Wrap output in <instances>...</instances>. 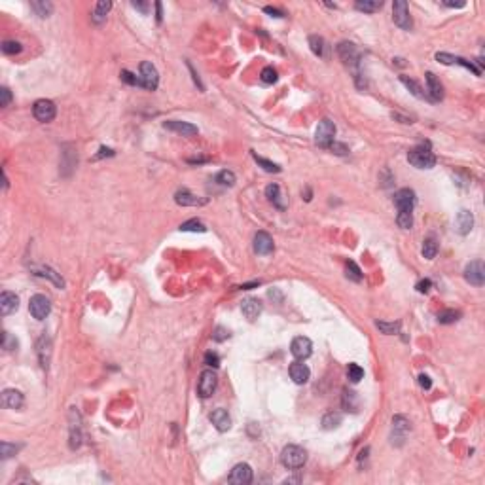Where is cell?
Masks as SVG:
<instances>
[{
  "mask_svg": "<svg viewBox=\"0 0 485 485\" xmlns=\"http://www.w3.org/2000/svg\"><path fill=\"white\" fill-rule=\"evenodd\" d=\"M281 462L286 468H301L307 462V451L299 445H286L281 451Z\"/></svg>",
  "mask_w": 485,
  "mask_h": 485,
  "instance_id": "cell-1",
  "label": "cell"
},
{
  "mask_svg": "<svg viewBox=\"0 0 485 485\" xmlns=\"http://www.w3.org/2000/svg\"><path fill=\"white\" fill-rule=\"evenodd\" d=\"M408 159L417 169H432L436 165V155L425 146H415L413 150H409Z\"/></svg>",
  "mask_w": 485,
  "mask_h": 485,
  "instance_id": "cell-2",
  "label": "cell"
},
{
  "mask_svg": "<svg viewBox=\"0 0 485 485\" xmlns=\"http://www.w3.org/2000/svg\"><path fill=\"white\" fill-rule=\"evenodd\" d=\"M334 136H336V125H334L332 119L324 118L318 121L315 131V142L320 148H330V144L334 142Z\"/></svg>",
  "mask_w": 485,
  "mask_h": 485,
  "instance_id": "cell-3",
  "label": "cell"
},
{
  "mask_svg": "<svg viewBox=\"0 0 485 485\" xmlns=\"http://www.w3.org/2000/svg\"><path fill=\"white\" fill-rule=\"evenodd\" d=\"M392 21L400 29H404V31H411L413 21H411V16H409L408 4L404 0H394V4H392Z\"/></svg>",
  "mask_w": 485,
  "mask_h": 485,
  "instance_id": "cell-4",
  "label": "cell"
},
{
  "mask_svg": "<svg viewBox=\"0 0 485 485\" xmlns=\"http://www.w3.org/2000/svg\"><path fill=\"white\" fill-rule=\"evenodd\" d=\"M140 87H144L148 91H153L157 89V84H159V74H157V68L153 67L152 63H140Z\"/></svg>",
  "mask_w": 485,
  "mask_h": 485,
  "instance_id": "cell-5",
  "label": "cell"
},
{
  "mask_svg": "<svg viewBox=\"0 0 485 485\" xmlns=\"http://www.w3.org/2000/svg\"><path fill=\"white\" fill-rule=\"evenodd\" d=\"M29 311H31V315L36 320H44L51 311L50 299L46 298L44 294H34L33 298H31V301H29Z\"/></svg>",
  "mask_w": 485,
  "mask_h": 485,
  "instance_id": "cell-6",
  "label": "cell"
},
{
  "mask_svg": "<svg viewBox=\"0 0 485 485\" xmlns=\"http://www.w3.org/2000/svg\"><path fill=\"white\" fill-rule=\"evenodd\" d=\"M33 114H34V118L38 119V121L48 123V121H51V119L55 118L57 108H55V104H53L51 101H48V99H40V101L34 102Z\"/></svg>",
  "mask_w": 485,
  "mask_h": 485,
  "instance_id": "cell-7",
  "label": "cell"
},
{
  "mask_svg": "<svg viewBox=\"0 0 485 485\" xmlns=\"http://www.w3.org/2000/svg\"><path fill=\"white\" fill-rule=\"evenodd\" d=\"M216 389V374L213 370H203L197 381V392L201 398H209Z\"/></svg>",
  "mask_w": 485,
  "mask_h": 485,
  "instance_id": "cell-8",
  "label": "cell"
},
{
  "mask_svg": "<svg viewBox=\"0 0 485 485\" xmlns=\"http://www.w3.org/2000/svg\"><path fill=\"white\" fill-rule=\"evenodd\" d=\"M464 279H466L470 284H474V286H481V284L485 282L483 262H479V260L470 262V264L464 267Z\"/></svg>",
  "mask_w": 485,
  "mask_h": 485,
  "instance_id": "cell-9",
  "label": "cell"
},
{
  "mask_svg": "<svg viewBox=\"0 0 485 485\" xmlns=\"http://www.w3.org/2000/svg\"><path fill=\"white\" fill-rule=\"evenodd\" d=\"M290 353H292V357L298 358V360H305L313 353V343H311L309 338H303V336L294 338L292 345H290Z\"/></svg>",
  "mask_w": 485,
  "mask_h": 485,
  "instance_id": "cell-10",
  "label": "cell"
},
{
  "mask_svg": "<svg viewBox=\"0 0 485 485\" xmlns=\"http://www.w3.org/2000/svg\"><path fill=\"white\" fill-rule=\"evenodd\" d=\"M82 445V419L76 408H70V449Z\"/></svg>",
  "mask_w": 485,
  "mask_h": 485,
  "instance_id": "cell-11",
  "label": "cell"
},
{
  "mask_svg": "<svg viewBox=\"0 0 485 485\" xmlns=\"http://www.w3.org/2000/svg\"><path fill=\"white\" fill-rule=\"evenodd\" d=\"M228 481L233 485H247L252 481V468L248 466L247 462H239V464H235L233 466V470H231L230 477H228Z\"/></svg>",
  "mask_w": 485,
  "mask_h": 485,
  "instance_id": "cell-12",
  "label": "cell"
},
{
  "mask_svg": "<svg viewBox=\"0 0 485 485\" xmlns=\"http://www.w3.org/2000/svg\"><path fill=\"white\" fill-rule=\"evenodd\" d=\"M394 205H396L398 211H409V213H413V207H415V192L409 190V188L398 190L394 194Z\"/></svg>",
  "mask_w": 485,
  "mask_h": 485,
  "instance_id": "cell-13",
  "label": "cell"
},
{
  "mask_svg": "<svg viewBox=\"0 0 485 485\" xmlns=\"http://www.w3.org/2000/svg\"><path fill=\"white\" fill-rule=\"evenodd\" d=\"M163 127L173 131V133H179V135H182V136L197 135V131H199L197 125L190 123V121H180V119H169V121L163 123Z\"/></svg>",
  "mask_w": 485,
  "mask_h": 485,
  "instance_id": "cell-14",
  "label": "cell"
},
{
  "mask_svg": "<svg viewBox=\"0 0 485 485\" xmlns=\"http://www.w3.org/2000/svg\"><path fill=\"white\" fill-rule=\"evenodd\" d=\"M436 61H440V63H443V65H460V67L472 70L476 76H481V70H479L472 61H466V59H462V57H455V55H449V53H436Z\"/></svg>",
  "mask_w": 485,
  "mask_h": 485,
  "instance_id": "cell-15",
  "label": "cell"
},
{
  "mask_svg": "<svg viewBox=\"0 0 485 485\" xmlns=\"http://www.w3.org/2000/svg\"><path fill=\"white\" fill-rule=\"evenodd\" d=\"M275 250V245H273V239L269 233L265 231H258L254 235V252L260 256H267L271 254Z\"/></svg>",
  "mask_w": 485,
  "mask_h": 485,
  "instance_id": "cell-16",
  "label": "cell"
},
{
  "mask_svg": "<svg viewBox=\"0 0 485 485\" xmlns=\"http://www.w3.org/2000/svg\"><path fill=\"white\" fill-rule=\"evenodd\" d=\"M23 402H25V398H23V394L19 391H16V389H6V391L2 392V406L8 409H19L23 408Z\"/></svg>",
  "mask_w": 485,
  "mask_h": 485,
  "instance_id": "cell-17",
  "label": "cell"
},
{
  "mask_svg": "<svg viewBox=\"0 0 485 485\" xmlns=\"http://www.w3.org/2000/svg\"><path fill=\"white\" fill-rule=\"evenodd\" d=\"M338 55L345 65H357L358 63V50L357 46L351 42H341L338 46Z\"/></svg>",
  "mask_w": 485,
  "mask_h": 485,
  "instance_id": "cell-18",
  "label": "cell"
},
{
  "mask_svg": "<svg viewBox=\"0 0 485 485\" xmlns=\"http://www.w3.org/2000/svg\"><path fill=\"white\" fill-rule=\"evenodd\" d=\"M209 419H211V423L216 426V430H220V432H226V430H230L231 428V417L228 415L226 409H222V408L214 409L213 413L209 415Z\"/></svg>",
  "mask_w": 485,
  "mask_h": 485,
  "instance_id": "cell-19",
  "label": "cell"
},
{
  "mask_svg": "<svg viewBox=\"0 0 485 485\" xmlns=\"http://www.w3.org/2000/svg\"><path fill=\"white\" fill-rule=\"evenodd\" d=\"M17 307H19V298L14 292H2L0 294V313L2 315H12L14 311H17Z\"/></svg>",
  "mask_w": 485,
  "mask_h": 485,
  "instance_id": "cell-20",
  "label": "cell"
},
{
  "mask_svg": "<svg viewBox=\"0 0 485 485\" xmlns=\"http://www.w3.org/2000/svg\"><path fill=\"white\" fill-rule=\"evenodd\" d=\"M36 349H38V360H40V366L44 370H48L50 366V357H51V341L48 336H42L38 343H36Z\"/></svg>",
  "mask_w": 485,
  "mask_h": 485,
  "instance_id": "cell-21",
  "label": "cell"
},
{
  "mask_svg": "<svg viewBox=\"0 0 485 485\" xmlns=\"http://www.w3.org/2000/svg\"><path fill=\"white\" fill-rule=\"evenodd\" d=\"M175 201H177L179 205H182V207H199V205L207 203L205 197L194 196V194L188 192V190H180V192H177V194H175Z\"/></svg>",
  "mask_w": 485,
  "mask_h": 485,
  "instance_id": "cell-22",
  "label": "cell"
},
{
  "mask_svg": "<svg viewBox=\"0 0 485 485\" xmlns=\"http://www.w3.org/2000/svg\"><path fill=\"white\" fill-rule=\"evenodd\" d=\"M262 309H264L262 301L256 298H248L241 303V311H243V315L247 316L248 320H256L260 316V313H262Z\"/></svg>",
  "mask_w": 485,
  "mask_h": 485,
  "instance_id": "cell-23",
  "label": "cell"
},
{
  "mask_svg": "<svg viewBox=\"0 0 485 485\" xmlns=\"http://www.w3.org/2000/svg\"><path fill=\"white\" fill-rule=\"evenodd\" d=\"M426 85H428V99L430 101H442L443 99V87L440 84V80L432 74V72H426Z\"/></svg>",
  "mask_w": 485,
  "mask_h": 485,
  "instance_id": "cell-24",
  "label": "cell"
},
{
  "mask_svg": "<svg viewBox=\"0 0 485 485\" xmlns=\"http://www.w3.org/2000/svg\"><path fill=\"white\" fill-rule=\"evenodd\" d=\"M290 377H292V381L296 385H305L307 381H309V377H311V372H309V368L305 366V364H301V362H294L292 366H290Z\"/></svg>",
  "mask_w": 485,
  "mask_h": 485,
  "instance_id": "cell-25",
  "label": "cell"
},
{
  "mask_svg": "<svg viewBox=\"0 0 485 485\" xmlns=\"http://www.w3.org/2000/svg\"><path fill=\"white\" fill-rule=\"evenodd\" d=\"M455 226H457V231L460 235H466L472 231V226H474V216L470 211H460L457 214V220H455Z\"/></svg>",
  "mask_w": 485,
  "mask_h": 485,
  "instance_id": "cell-26",
  "label": "cell"
},
{
  "mask_svg": "<svg viewBox=\"0 0 485 485\" xmlns=\"http://www.w3.org/2000/svg\"><path fill=\"white\" fill-rule=\"evenodd\" d=\"M34 273L36 275H40V277H46V279H50L57 288H65V279L61 277L59 273L55 271V269H51V267H48V265H40V267H34Z\"/></svg>",
  "mask_w": 485,
  "mask_h": 485,
  "instance_id": "cell-27",
  "label": "cell"
},
{
  "mask_svg": "<svg viewBox=\"0 0 485 485\" xmlns=\"http://www.w3.org/2000/svg\"><path fill=\"white\" fill-rule=\"evenodd\" d=\"M265 197L273 203V207H277L279 211H284L286 209V203L282 201V194H281V186L279 184H269L265 188Z\"/></svg>",
  "mask_w": 485,
  "mask_h": 485,
  "instance_id": "cell-28",
  "label": "cell"
},
{
  "mask_svg": "<svg viewBox=\"0 0 485 485\" xmlns=\"http://www.w3.org/2000/svg\"><path fill=\"white\" fill-rule=\"evenodd\" d=\"M110 10H112V2H108V0L97 2V6H95V10H93V16H91L95 25H102V23L106 21V16H108Z\"/></svg>",
  "mask_w": 485,
  "mask_h": 485,
  "instance_id": "cell-29",
  "label": "cell"
},
{
  "mask_svg": "<svg viewBox=\"0 0 485 485\" xmlns=\"http://www.w3.org/2000/svg\"><path fill=\"white\" fill-rule=\"evenodd\" d=\"M409 430V423L406 417H402V415H396V417L392 419V440L396 438V440H404V436H406V432Z\"/></svg>",
  "mask_w": 485,
  "mask_h": 485,
  "instance_id": "cell-30",
  "label": "cell"
},
{
  "mask_svg": "<svg viewBox=\"0 0 485 485\" xmlns=\"http://www.w3.org/2000/svg\"><path fill=\"white\" fill-rule=\"evenodd\" d=\"M31 8L38 17H50L53 14V4L48 2V0H36V2H31Z\"/></svg>",
  "mask_w": 485,
  "mask_h": 485,
  "instance_id": "cell-31",
  "label": "cell"
},
{
  "mask_svg": "<svg viewBox=\"0 0 485 485\" xmlns=\"http://www.w3.org/2000/svg\"><path fill=\"white\" fill-rule=\"evenodd\" d=\"M381 6H383L381 0H358L355 4V8L358 12H364V14H374L377 10H381Z\"/></svg>",
  "mask_w": 485,
  "mask_h": 485,
  "instance_id": "cell-32",
  "label": "cell"
},
{
  "mask_svg": "<svg viewBox=\"0 0 485 485\" xmlns=\"http://www.w3.org/2000/svg\"><path fill=\"white\" fill-rule=\"evenodd\" d=\"M341 421H343L341 413H338V411H330V413H326V415L322 417V428L324 430L338 428V426L341 425Z\"/></svg>",
  "mask_w": 485,
  "mask_h": 485,
  "instance_id": "cell-33",
  "label": "cell"
},
{
  "mask_svg": "<svg viewBox=\"0 0 485 485\" xmlns=\"http://www.w3.org/2000/svg\"><path fill=\"white\" fill-rule=\"evenodd\" d=\"M309 48H311V51L315 53L316 57H322L324 48H326V42H324L322 36H316V34H313V36H309Z\"/></svg>",
  "mask_w": 485,
  "mask_h": 485,
  "instance_id": "cell-34",
  "label": "cell"
},
{
  "mask_svg": "<svg viewBox=\"0 0 485 485\" xmlns=\"http://www.w3.org/2000/svg\"><path fill=\"white\" fill-rule=\"evenodd\" d=\"M252 157H254V161L262 167V169L265 171V173H281V167L277 165V163L269 161V159H265V157H262V155H258L256 152H252Z\"/></svg>",
  "mask_w": 485,
  "mask_h": 485,
  "instance_id": "cell-35",
  "label": "cell"
},
{
  "mask_svg": "<svg viewBox=\"0 0 485 485\" xmlns=\"http://www.w3.org/2000/svg\"><path fill=\"white\" fill-rule=\"evenodd\" d=\"M343 408L347 409V411H357L358 409V396L357 392L353 391H345L343 392Z\"/></svg>",
  "mask_w": 485,
  "mask_h": 485,
  "instance_id": "cell-36",
  "label": "cell"
},
{
  "mask_svg": "<svg viewBox=\"0 0 485 485\" xmlns=\"http://www.w3.org/2000/svg\"><path fill=\"white\" fill-rule=\"evenodd\" d=\"M436 254H438V243L432 237L425 239L423 241V256H425L426 260H434Z\"/></svg>",
  "mask_w": 485,
  "mask_h": 485,
  "instance_id": "cell-37",
  "label": "cell"
},
{
  "mask_svg": "<svg viewBox=\"0 0 485 485\" xmlns=\"http://www.w3.org/2000/svg\"><path fill=\"white\" fill-rule=\"evenodd\" d=\"M460 311H455V309H447V311H442L440 315H438V322L440 324H453L457 322L460 318Z\"/></svg>",
  "mask_w": 485,
  "mask_h": 485,
  "instance_id": "cell-38",
  "label": "cell"
},
{
  "mask_svg": "<svg viewBox=\"0 0 485 485\" xmlns=\"http://www.w3.org/2000/svg\"><path fill=\"white\" fill-rule=\"evenodd\" d=\"M400 82L406 85V87H408L409 91L415 95V97H419V99H425V93H423L421 85H419L415 80H411V78H408V76H400Z\"/></svg>",
  "mask_w": 485,
  "mask_h": 485,
  "instance_id": "cell-39",
  "label": "cell"
},
{
  "mask_svg": "<svg viewBox=\"0 0 485 485\" xmlns=\"http://www.w3.org/2000/svg\"><path fill=\"white\" fill-rule=\"evenodd\" d=\"M396 224L400 226L402 230H411V226H413V214L409 213V211H398Z\"/></svg>",
  "mask_w": 485,
  "mask_h": 485,
  "instance_id": "cell-40",
  "label": "cell"
},
{
  "mask_svg": "<svg viewBox=\"0 0 485 485\" xmlns=\"http://www.w3.org/2000/svg\"><path fill=\"white\" fill-rule=\"evenodd\" d=\"M214 180H216V182H218L220 186H228V188H231V186H233V184H235V180H237V179H235V175H233L231 171L226 169V171H220V173L216 175V179H214Z\"/></svg>",
  "mask_w": 485,
  "mask_h": 485,
  "instance_id": "cell-41",
  "label": "cell"
},
{
  "mask_svg": "<svg viewBox=\"0 0 485 485\" xmlns=\"http://www.w3.org/2000/svg\"><path fill=\"white\" fill-rule=\"evenodd\" d=\"M375 326L387 336H394V334L400 332V322H383V320H377Z\"/></svg>",
  "mask_w": 485,
  "mask_h": 485,
  "instance_id": "cell-42",
  "label": "cell"
},
{
  "mask_svg": "<svg viewBox=\"0 0 485 485\" xmlns=\"http://www.w3.org/2000/svg\"><path fill=\"white\" fill-rule=\"evenodd\" d=\"M23 445H16V443H10V442H2L0 443V453H2V459H10V457H14L19 449H21Z\"/></svg>",
  "mask_w": 485,
  "mask_h": 485,
  "instance_id": "cell-43",
  "label": "cell"
},
{
  "mask_svg": "<svg viewBox=\"0 0 485 485\" xmlns=\"http://www.w3.org/2000/svg\"><path fill=\"white\" fill-rule=\"evenodd\" d=\"M180 231H199V233H205L207 228L199 220H188L184 224H180Z\"/></svg>",
  "mask_w": 485,
  "mask_h": 485,
  "instance_id": "cell-44",
  "label": "cell"
},
{
  "mask_svg": "<svg viewBox=\"0 0 485 485\" xmlns=\"http://www.w3.org/2000/svg\"><path fill=\"white\" fill-rule=\"evenodd\" d=\"M347 377H349L353 383H358L364 377V370L358 366V364H349V368H347Z\"/></svg>",
  "mask_w": 485,
  "mask_h": 485,
  "instance_id": "cell-45",
  "label": "cell"
},
{
  "mask_svg": "<svg viewBox=\"0 0 485 485\" xmlns=\"http://www.w3.org/2000/svg\"><path fill=\"white\" fill-rule=\"evenodd\" d=\"M347 277L355 282L362 281V271H360V267L355 262H347Z\"/></svg>",
  "mask_w": 485,
  "mask_h": 485,
  "instance_id": "cell-46",
  "label": "cell"
},
{
  "mask_svg": "<svg viewBox=\"0 0 485 485\" xmlns=\"http://www.w3.org/2000/svg\"><path fill=\"white\" fill-rule=\"evenodd\" d=\"M260 78H262V82H264V84H275L279 76H277V70H275L273 67H265L264 70H262Z\"/></svg>",
  "mask_w": 485,
  "mask_h": 485,
  "instance_id": "cell-47",
  "label": "cell"
},
{
  "mask_svg": "<svg viewBox=\"0 0 485 485\" xmlns=\"http://www.w3.org/2000/svg\"><path fill=\"white\" fill-rule=\"evenodd\" d=\"M21 50H23V48H21V44L19 42H14V40L2 42V51H4L6 55H16V53H19Z\"/></svg>",
  "mask_w": 485,
  "mask_h": 485,
  "instance_id": "cell-48",
  "label": "cell"
},
{
  "mask_svg": "<svg viewBox=\"0 0 485 485\" xmlns=\"http://www.w3.org/2000/svg\"><path fill=\"white\" fill-rule=\"evenodd\" d=\"M2 349H6V351L17 349V340L16 338H12V334L10 332L2 334Z\"/></svg>",
  "mask_w": 485,
  "mask_h": 485,
  "instance_id": "cell-49",
  "label": "cell"
},
{
  "mask_svg": "<svg viewBox=\"0 0 485 485\" xmlns=\"http://www.w3.org/2000/svg\"><path fill=\"white\" fill-rule=\"evenodd\" d=\"M121 80L125 82V84H129V85H140V78L138 76H135L133 72H129V70H121Z\"/></svg>",
  "mask_w": 485,
  "mask_h": 485,
  "instance_id": "cell-50",
  "label": "cell"
},
{
  "mask_svg": "<svg viewBox=\"0 0 485 485\" xmlns=\"http://www.w3.org/2000/svg\"><path fill=\"white\" fill-rule=\"evenodd\" d=\"M10 102H12V93H10L8 87H2V89H0V106L6 108Z\"/></svg>",
  "mask_w": 485,
  "mask_h": 485,
  "instance_id": "cell-51",
  "label": "cell"
},
{
  "mask_svg": "<svg viewBox=\"0 0 485 485\" xmlns=\"http://www.w3.org/2000/svg\"><path fill=\"white\" fill-rule=\"evenodd\" d=\"M205 364H207V366L218 368L220 366V358H218V355H214V353H207V355H205Z\"/></svg>",
  "mask_w": 485,
  "mask_h": 485,
  "instance_id": "cell-52",
  "label": "cell"
},
{
  "mask_svg": "<svg viewBox=\"0 0 485 485\" xmlns=\"http://www.w3.org/2000/svg\"><path fill=\"white\" fill-rule=\"evenodd\" d=\"M228 338H230V332H228L226 328H222V326H218V328L214 330V334H213L214 341H224V340H228Z\"/></svg>",
  "mask_w": 485,
  "mask_h": 485,
  "instance_id": "cell-53",
  "label": "cell"
},
{
  "mask_svg": "<svg viewBox=\"0 0 485 485\" xmlns=\"http://www.w3.org/2000/svg\"><path fill=\"white\" fill-rule=\"evenodd\" d=\"M330 150H332V152H336V153H340V155H347V153H349V148H347V146L340 144V142H336V140L330 144Z\"/></svg>",
  "mask_w": 485,
  "mask_h": 485,
  "instance_id": "cell-54",
  "label": "cell"
},
{
  "mask_svg": "<svg viewBox=\"0 0 485 485\" xmlns=\"http://www.w3.org/2000/svg\"><path fill=\"white\" fill-rule=\"evenodd\" d=\"M264 12H265V14H269L271 17H284V12H282V10L273 8V6H265Z\"/></svg>",
  "mask_w": 485,
  "mask_h": 485,
  "instance_id": "cell-55",
  "label": "cell"
},
{
  "mask_svg": "<svg viewBox=\"0 0 485 485\" xmlns=\"http://www.w3.org/2000/svg\"><path fill=\"white\" fill-rule=\"evenodd\" d=\"M430 286H432V281H430V279H425V281L417 282V290L421 292V294L428 292V290H430Z\"/></svg>",
  "mask_w": 485,
  "mask_h": 485,
  "instance_id": "cell-56",
  "label": "cell"
},
{
  "mask_svg": "<svg viewBox=\"0 0 485 485\" xmlns=\"http://www.w3.org/2000/svg\"><path fill=\"white\" fill-rule=\"evenodd\" d=\"M419 385H421L423 389H426V391H428V389L432 387V381H430V377H428V375L421 374V375H419Z\"/></svg>",
  "mask_w": 485,
  "mask_h": 485,
  "instance_id": "cell-57",
  "label": "cell"
},
{
  "mask_svg": "<svg viewBox=\"0 0 485 485\" xmlns=\"http://www.w3.org/2000/svg\"><path fill=\"white\" fill-rule=\"evenodd\" d=\"M131 6L138 10V12H142V14H148V4L146 2H131Z\"/></svg>",
  "mask_w": 485,
  "mask_h": 485,
  "instance_id": "cell-58",
  "label": "cell"
},
{
  "mask_svg": "<svg viewBox=\"0 0 485 485\" xmlns=\"http://www.w3.org/2000/svg\"><path fill=\"white\" fill-rule=\"evenodd\" d=\"M155 19H157V23H161V19H163L161 2H155Z\"/></svg>",
  "mask_w": 485,
  "mask_h": 485,
  "instance_id": "cell-59",
  "label": "cell"
},
{
  "mask_svg": "<svg viewBox=\"0 0 485 485\" xmlns=\"http://www.w3.org/2000/svg\"><path fill=\"white\" fill-rule=\"evenodd\" d=\"M99 152H101V153H97V159H101V157H104V155H108V157H110V155H114V150H110V148H104V146H102Z\"/></svg>",
  "mask_w": 485,
  "mask_h": 485,
  "instance_id": "cell-60",
  "label": "cell"
},
{
  "mask_svg": "<svg viewBox=\"0 0 485 485\" xmlns=\"http://www.w3.org/2000/svg\"><path fill=\"white\" fill-rule=\"evenodd\" d=\"M209 157H190L188 159V163H203V161H207Z\"/></svg>",
  "mask_w": 485,
  "mask_h": 485,
  "instance_id": "cell-61",
  "label": "cell"
}]
</instances>
